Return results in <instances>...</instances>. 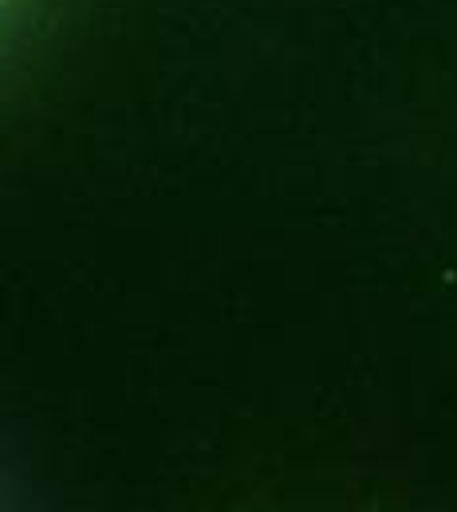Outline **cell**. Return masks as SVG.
Returning <instances> with one entry per match:
<instances>
[{"label": "cell", "mask_w": 457, "mask_h": 512, "mask_svg": "<svg viewBox=\"0 0 457 512\" xmlns=\"http://www.w3.org/2000/svg\"><path fill=\"white\" fill-rule=\"evenodd\" d=\"M4 4H8V0H0V12H4Z\"/></svg>", "instance_id": "6da1fadb"}]
</instances>
